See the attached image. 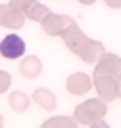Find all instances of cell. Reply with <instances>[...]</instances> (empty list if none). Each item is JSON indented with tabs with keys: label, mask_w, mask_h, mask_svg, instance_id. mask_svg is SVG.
I'll return each instance as SVG.
<instances>
[{
	"label": "cell",
	"mask_w": 121,
	"mask_h": 128,
	"mask_svg": "<svg viewBox=\"0 0 121 128\" xmlns=\"http://www.w3.org/2000/svg\"><path fill=\"white\" fill-rule=\"evenodd\" d=\"M23 51H26V43L17 34H6L0 41V54L4 56V58H9V60H15L19 56H23Z\"/></svg>",
	"instance_id": "obj_1"
}]
</instances>
